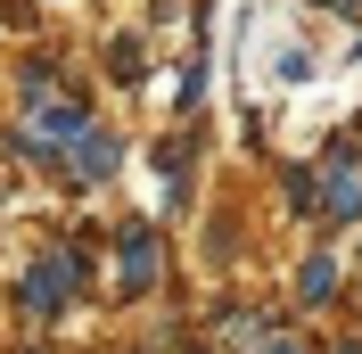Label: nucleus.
Here are the masks:
<instances>
[{"label":"nucleus","instance_id":"f03ea898","mask_svg":"<svg viewBox=\"0 0 362 354\" xmlns=\"http://www.w3.org/2000/svg\"><path fill=\"white\" fill-rule=\"evenodd\" d=\"M90 132V115L66 108V99H49V108H33V140H83Z\"/></svg>","mask_w":362,"mask_h":354},{"label":"nucleus","instance_id":"f257e3e1","mask_svg":"<svg viewBox=\"0 0 362 354\" xmlns=\"http://www.w3.org/2000/svg\"><path fill=\"white\" fill-rule=\"evenodd\" d=\"M74 280H83V256H74V247H58V256L25 280V313H58V305L74 297Z\"/></svg>","mask_w":362,"mask_h":354},{"label":"nucleus","instance_id":"39448f33","mask_svg":"<svg viewBox=\"0 0 362 354\" xmlns=\"http://www.w3.org/2000/svg\"><path fill=\"white\" fill-rule=\"evenodd\" d=\"M74 165H83V173H115V140L83 132V149H74Z\"/></svg>","mask_w":362,"mask_h":354},{"label":"nucleus","instance_id":"0eeeda50","mask_svg":"<svg viewBox=\"0 0 362 354\" xmlns=\"http://www.w3.org/2000/svg\"><path fill=\"white\" fill-rule=\"evenodd\" d=\"M272 354H296V346H272Z\"/></svg>","mask_w":362,"mask_h":354},{"label":"nucleus","instance_id":"423d86ee","mask_svg":"<svg viewBox=\"0 0 362 354\" xmlns=\"http://www.w3.org/2000/svg\"><path fill=\"white\" fill-rule=\"evenodd\" d=\"M329 280H338V272H329V256H313V264H305V297L321 305V297H329Z\"/></svg>","mask_w":362,"mask_h":354},{"label":"nucleus","instance_id":"7ed1b4c3","mask_svg":"<svg viewBox=\"0 0 362 354\" xmlns=\"http://www.w3.org/2000/svg\"><path fill=\"white\" fill-rule=\"evenodd\" d=\"M148 272H157V239L132 231V239H124V288H148Z\"/></svg>","mask_w":362,"mask_h":354},{"label":"nucleus","instance_id":"20e7f679","mask_svg":"<svg viewBox=\"0 0 362 354\" xmlns=\"http://www.w3.org/2000/svg\"><path fill=\"white\" fill-rule=\"evenodd\" d=\"M321 206H329V215H354V206H362V173H354V165H329V190H321Z\"/></svg>","mask_w":362,"mask_h":354}]
</instances>
